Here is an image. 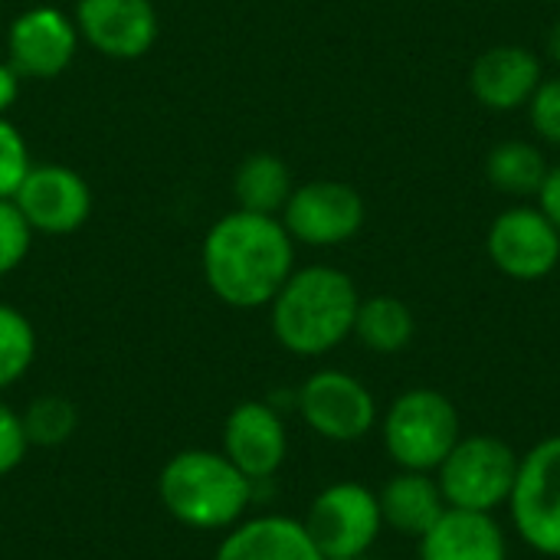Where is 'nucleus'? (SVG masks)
Segmentation results:
<instances>
[{"instance_id":"1","label":"nucleus","mask_w":560,"mask_h":560,"mask_svg":"<svg viewBox=\"0 0 560 560\" xmlns=\"http://www.w3.org/2000/svg\"><path fill=\"white\" fill-rule=\"evenodd\" d=\"M200 262L223 305L262 308L295 272V240L276 217L233 210L210 226Z\"/></svg>"},{"instance_id":"2","label":"nucleus","mask_w":560,"mask_h":560,"mask_svg":"<svg viewBox=\"0 0 560 560\" xmlns=\"http://www.w3.org/2000/svg\"><path fill=\"white\" fill-rule=\"evenodd\" d=\"M358 305V289L351 276H345L341 269H299L269 302L272 335L285 351L299 358L328 354L354 331Z\"/></svg>"},{"instance_id":"3","label":"nucleus","mask_w":560,"mask_h":560,"mask_svg":"<svg viewBox=\"0 0 560 560\" xmlns=\"http://www.w3.org/2000/svg\"><path fill=\"white\" fill-rule=\"evenodd\" d=\"M164 512L190 532H230L246 518L256 486L220 450H180L158 472Z\"/></svg>"},{"instance_id":"4","label":"nucleus","mask_w":560,"mask_h":560,"mask_svg":"<svg viewBox=\"0 0 560 560\" xmlns=\"http://www.w3.org/2000/svg\"><path fill=\"white\" fill-rule=\"evenodd\" d=\"M384 443L390 459L410 472L440 469L459 443L456 407L436 390H410L394 400L384 420Z\"/></svg>"},{"instance_id":"5","label":"nucleus","mask_w":560,"mask_h":560,"mask_svg":"<svg viewBox=\"0 0 560 560\" xmlns=\"http://www.w3.org/2000/svg\"><path fill=\"white\" fill-rule=\"evenodd\" d=\"M518 476V456L495 436H469L440 463V492L450 509L492 512L509 502Z\"/></svg>"},{"instance_id":"6","label":"nucleus","mask_w":560,"mask_h":560,"mask_svg":"<svg viewBox=\"0 0 560 560\" xmlns=\"http://www.w3.org/2000/svg\"><path fill=\"white\" fill-rule=\"evenodd\" d=\"M302 525L325 560L361 558L377 541L384 515L377 495L368 486L335 482L315 495Z\"/></svg>"},{"instance_id":"7","label":"nucleus","mask_w":560,"mask_h":560,"mask_svg":"<svg viewBox=\"0 0 560 560\" xmlns=\"http://www.w3.org/2000/svg\"><path fill=\"white\" fill-rule=\"evenodd\" d=\"M509 502L518 535L535 551L560 558V436L538 443L518 459Z\"/></svg>"},{"instance_id":"8","label":"nucleus","mask_w":560,"mask_h":560,"mask_svg":"<svg viewBox=\"0 0 560 560\" xmlns=\"http://www.w3.org/2000/svg\"><path fill=\"white\" fill-rule=\"evenodd\" d=\"M295 407L312 433L331 443H354L371 433L377 404L371 390L345 371H315L295 394Z\"/></svg>"},{"instance_id":"9","label":"nucleus","mask_w":560,"mask_h":560,"mask_svg":"<svg viewBox=\"0 0 560 560\" xmlns=\"http://www.w3.org/2000/svg\"><path fill=\"white\" fill-rule=\"evenodd\" d=\"M364 223V200L354 187L338 180H312L292 190L282 226L305 246L348 243Z\"/></svg>"},{"instance_id":"10","label":"nucleus","mask_w":560,"mask_h":560,"mask_svg":"<svg viewBox=\"0 0 560 560\" xmlns=\"http://www.w3.org/2000/svg\"><path fill=\"white\" fill-rule=\"evenodd\" d=\"M13 203L33 233L69 236L89 220L92 190L82 180V174H75L72 167L39 164L26 171L23 184L13 194Z\"/></svg>"},{"instance_id":"11","label":"nucleus","mask_w":560,"mask_h":560,"mask_svg":"<svg viewBox=\"0 0 560 560\" xmlns=\"http://www.w3.org/2000/svg\"><path fill=\"white\" fill-rule=\"evenodd\" d=\"M220 453L253 482H269L285 456H289V433L285 420L276 404L269 400H243L223 420V446Z\"/></svg>"},{"instance_id":"12","label":"nucleus","mask_w":560,"mask_h":560,"mask_svg":"<svg viewBox=\"0 0 560 560\" xmlns=\"http://www.w3.org/2000/svg\"><path fill=\"white\" fill-rule=\"evenodd\" d=\"M489 256L512 279H545L560 262L558 226L532 207L505 210L489 230Z\"/></svg>"},{"instance_id":"13","label":"nucleus","mask_w":560,"mask_h":560,"mask_svg":"<svg viewBox=\"0 0 560 560\" xmlns=\"http://www.w3.org/2000/svg\"><path fill=\"white\" fill-rule=\"evenodd\" d=\"M79 36L112 59H138L158 39V10L151 0H79Z\"/></svg>"},{"instance_id":"14","label":"nucleus","mask_w":560,"mask_h":560,"mask_svg":"<svg viewBox=\"0 0 560 560\" xmlns=\"http://www.w3.org/2000/svg\"><path fill=\"white\" fill-rule=\"evenodd\" d=\"M79 46L75 20H69L56 7H33L20 13L7 33L10 66L26 79H52L59 75Z\"/></svg>"},{"instance_id":"15","label":"nucleus","mask_w":560,"mask_h":560,"mask_svg":"<svg viewBox=\"0 0 560 560\" xmlns=\"http://www.w3.org/2000/svg\"><path fill=\"white\" fill-rule=\"evenodd\" d=\"M213 560H325L299 518L246 515L223 532Z\"/></svg>"},{"instance_id":"16","label":"nucleus","mask_w":560,"mask_h":560,"mask_svg":"<svg viewBox=\"0 0 560 560\" xmlns=\"http://www.w3.org/2000/svg\"><path fill=\"white\" fill-rule=\"evenodd\" d=\"M472 95L495 112H512L528 105L541 85V62L525 46H495L482 52L472 66Z\"/></svg>"},{"instance_id":"17","label":"nucleus","mask_w":560,"mask_h":560,"mask_svg":"<svg viewBox=\"0 0 560 560\" xmlns=\"http://www.w3.org/2000/svg\"><path fill=\"white\" fill-rule=\"evenodd\" d=\"M505 535L489 512L446 509L420 538V560H505Z\"/></svg>"},{"instance_id":"18","label":"nucleus","mask_w":560,"mask_h":560,"mask_svg":"<svg viewBox=\"0 0 560 560\" xmlns=\"http://www.w3.org/2000/svg\"><path fill=\"white\" fill-rule=\"evenodd\" d=\"M377 502L390 528L404 535H417V538H423L436 525V518L446 512L440 482L427 479V472H410V469L394 476L377 495Z\"/></svg>"},{"instance_id":"19","label":"nucleus","mask_w":560,"mask_h":560,"mask_svg":"<svg viewBox=\"0 0 560 560\" xmlns=\"http://www.w3.org/2000/svg\"><path fill=\"white\" fill-rule=\"evenodd\" d=\"M292 190L295 187H292V174H289L285 161L276 154H266V151L243 158V164L233 174L236 203H240V210H249V213L276 217L279 210H285Z\"/></svg>"},{"instance_id":"20","label":"nucleus","mask_w":560,"mask_h":560,"mask_svg":"<svg viewBox=\"0 0 560 560\" xmlns=\"http://www.w3.org/2000/svg\"><path fill=\"white\" fill-rule=\"evenodd\" d=\"M354 335L361 338L364 348L377 354H397L413 338V315L400 299L377 295L358 305Z\"/></svg>"},{"instance_id":"21","label":"nucleus","mask_w":560,"mask_h":560,"mask_svg":"<svg viewBox=\"0 0 560 560\" xmlns=\"http://www.w3.org/2000/svg\"><path fill=\"white\" fill-rule=\"evenodd\" d=\"M486 174L505 194H538L545 177H548V164H545V154L535 144L505 141L489 154Z\"/></svg>"},{"instance_id":"22","label":"nucleus","mask_w":560,"mask_h":560,"mask_svg":"<svg viewBox=\"0 0 560 560\" xmlns=\"http://www.w3.org/2000/svg\"><path fill=\"white\" fill-rule=\"evenodd\" d=\"M20 420H23V433L30 446H39V450H56L69 443L79 430V410L62 394L33 397L26 410H20Z\"/></svg>"},{"instance_id":"23","label":"nucleus","mask_w":560,"mask_h":560,"mask_svg":"<svg viewBox=\"0 0 560 560\" xmlns=\"http://www.w3.org/2000/svg\"><path fill=\"white\" fill-rule=\"evenodd\" d=\"M36 361V331L30 318L0 302V394L26 377Z\"/></svg>"},{"instance_id":"24","label":"nucleus","mask_w":560,"mask_h":560,"mask_svg":"<svg viewBox=\"0 0 560 560\" xmlns=\"http://www.w3.org/2000/svg\"><path fill=\"white\" fill-rule=\"evenodd\" d=\"M33 230L13 200H0V279L10 276L30 253Z\"/></svg>"},{"instance_id":"25","label":"nucleus","mask_w":560,"mask_h":560,"mask_svg":"<svg viewBox=\"0 0 560 560\" xmlns=\"http://www.w3.org/2000/svg\"><path fill=\"white\" fill-rule=\"evenodd\" d=\"M30 167L33 164L23 135L0 115V200H13Z\"/></svg>"},{"instance_id":"26","label":"nucleus","mask_w":560,"mask_h":560,"mask_svg":"<svg viewBox=\"0 0 560 560\" xmlns=\"http://www.w3.org/2000/svg\"><path fill=\"white\" fill-rule=\"evenodd\" d=\"M26 453H30V440L23 433L20 410H13L0 397V479H7L10 472H16L23 466Z\"/></svg>"},{"instance_id":"27","label":"nucleus","mask_w":560,"mask_h":560,"mask_svg":"<svg viewBox=\"0 0 560 560\" xmlns=\"http://www.w3.org/2000/svg\"><path fill=\"white\" fill-rule=\"evenodd\" d=\"M528 108H532V125L538 128V135L560 144V75L558 79H545L535 89Z\"/></svg>"},{"instance_id":"28","label":"nucleus","mask_w":560,"mask_h":560,"mask_svg":"<svg viewBox=\"0 0 560 560\" xmlns=\"http://www.w3.org/2000/svg\"><path fill=\"white\" fill-rule=\"evenodd\" d=\"M538 200H541V213L558 226L560 233V164L548 171V177L538 190Z\"/></svg>"},{"instance_id":"29","label":"nucleus","mask_w":560,"mask_h":560,"mask_svg":"<svg viewBox=\"0 0 560 560\" xmlns=\"http://www.w3.org/2000/svg\"><path fill=\"white\" fill-rule=\"evenodd\" d=\"M20 72L10 62H0V115H7V108L16 102L20 95Z\"/></svg>"},{"instance_id":"30","label":"nucleus","mask_w":560,"mask_h":560,"mask_svg":"<svg viewBox=\"0 0 560 560\" xmlns=\"http://www.w3.org/2000/svg\"><path fill=\"white\" fill-rule=\"evenodd\" d=\"M548 52L555 56V62H560V23L551 30V36H548Z\"/></svg>"},{"instance_id":"31","label":"nucleus","mask_w":560,"mask_h":560,"mask_svg":"<svg viewBox=\"0 0 560 560\" xmlns=\"http://www.w3.org/2000/svg\"><path fill=\"white\" fill-rule=\"evenodd\" d=\"M335 560H368V555H361V558H335Z\"/></svg>"}]
</instances>
